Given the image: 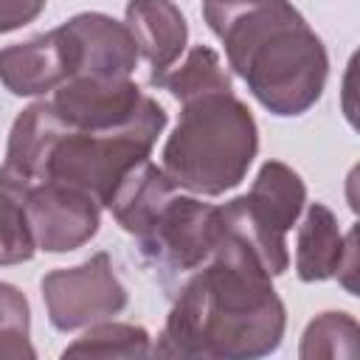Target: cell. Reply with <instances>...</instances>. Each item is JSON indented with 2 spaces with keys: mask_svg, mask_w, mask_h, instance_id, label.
<instances>
[{
  "mask_svg": "<svg viewBox=\"0 0 360 360\" xmlns=\"http://www.w3.org/2000/svg\"><path fill=\"white\" fill-rule=\"evenodd\" d=\"M287 329V309L259 256L225 228L219 245L172 295V309L152 346L160 357L253 360L273 354Z\"/></svg>",
  "mask_w": 360,
  "mask_h": 360,
  "instance_id": "obj_1",
  "label": "cell"
},
{
  "mask_svg": "<svg viewBox=\"0 0 360 360\" xmlns=\"http://www.w3.org/2000/svg\"><path fill=\"white\" fill-rule=\"evenodd\" d=\"M169 124L166 110L152 98L138 115L112 127L68 124L51 101L25 107L11 129L0 163V191L22 197L42 183H59L110 205L115 186L143 160Z\"/></svg>",
  "mask_w": 360,
  "mask_h": 360,
  "instance_id": "obj_2",
  "label": "cell"
},
{
  "mask_svg": "<svg viewBox=\"0 0 360 360\" xmlns=\"http://www.w3.org/2000/svg\"><path fill=\"white\" fill-rule=\"evenodd\" d=\"M202 17L225 48L231 70L278 118L312 110L329 79V53L290 0L202 3Z\"/></svg>",
  "mask_w": 360,
  "mask_h": 360,
  "instance_id": "obj_3",
  "label": "cell"
},
{
  "mask_svg": "<svg viewBox=\"0 0 360 360\" xmlns=\"http://www.w3.org/2000/svg\"><path fill=\"white\" fill-rule=\"evenodd\" d=\"M259 152L253 112L231 90H208L180 101V118L163 143V172L197 197L236 188Z\"/></svg>",
  "mask_w": 360,
  "mask_h": 360,
  "instance_id": "obj_4",
  "label": "cell"
},
{
  "mask_svg": "<svg viewBox=\"0 0 360 360\" xmlns=\"http://www.w3.org/2000/svg\"><path fill=\"white\" fill-rule=\"evenodd\" d=\"M225 233L222 208L197 194L174 191L135 233L141 264L172 298L174 290L214 253Z\"/></svg>",
  "mask_w": 360,
  "mask_h": 360,
  "instance_id": "obj_5",
  "label": "cell"
},
{
  "mask_svg": "<svg viewBox=\"0 0 360 360\" xmlns=\"http://www.w3.org/2000/svg\"><path fill=\"white\" fill-rule=\"evenodd\" d=\"M304 205L307 186L301 174L281 160H264L248 194H239L219 208L225 228L259 256L270 276H281L290 267L287 231L298 222Z\"/></svg>",
  "mask_w": 360,
  "mask_h": 360,
  "instance_id": "obj_6",
  "label": "cell"
},
{
  "mask_svg": "<svg viewBox=\"0 0 360 360\" xmlns=\"http://www.w3.org/2000/svg\"><path fill=\"white\" fill-rule=\"evenodd\" d=\"M39 292L48 321L59 332H76L98 321H110L129 304V292L104 250L93 253L82 264L45 273Z\"/></svg>",
  "mask_w": 360,
  "mask_h": 360,
  "instance_id": "obj_7",
  "label": "cell"
},
{
  "mask_svg": "<svg viewBox=\"0 0 360 360\" xmlns=\"http://www.w3.org/2000/svg\"><path fill=\"white\" fill-rule=\"evenodd\" d=\"M37 250L70 253L87 245L101 225V205L70 186L42 183L20 197Z\"/></svg>",
  "mask_w": 360,
  "mask_h": 360,
  "instance_id": "obj_8",
  "label": "cell"
},
{
  "mask_svg": "<svg viewBox=\"0 0 360 360\" xmlns=\"http://www.w3.org/2000/svg\"><path fill=\"white\" fill-rule=\"evenodd\" d=\"M79 73V45L65 25L0 48V84L20 98L53 93Z\"/></svg>",
  "mask_w": 360,
  "mask_h": 360,
  "instance_id": "obj_9",
  "label": "cell"
},
{
  "mask_svg": "<svg viewBox=\"0 0 360 360\" xmlns=\"http://www.w3.org/2000/svg\"><path fill=\"white\" fill-rule=\"evenodd\" d=\"M295 233V273L301 281H326L338 278L349 295H357L354 273H357V245L354 228L349 233L340 231L338 217L323 202L304 205L298 217Z\"/></svg>",
  "mask_w": 360,
  "mask_h": 360,
  "instance_id": "obj_10",
  "label": "cell"
},
{
  "mask_svg": "<svg viewBox=\"0 0 360 360\" xmlns=\"http://www.w3.org/2000/svg\"><path fill=\"white\" fill-rule=\"evenodd\" d=\"M79 45V73L96 79H129L138 68V45L124 22L104 11H82L62 22Z\"/></svg>",
  "mask_w": 360,
  "mask_h": 360,
  "instance_id": "obj_11",
  "label": "cell"
},
{
  "mask_svg": "<svg viewBox=\"0 0 360 360\" xmlns=\"http://www.w3.org/2000/svg\"><path fill=\"white\" fill-rule=\"evenodd\" d=\"M124 25L138 45V56L152 68L149 82L186 53L188 22L174 0H129L124 8Z\"/></svg>",
  "mask_w": 360,
  "mask_h": 360,
  "instance_id": "obj_12",
  "label": "cell"
},
{
  "mask_svg": "<svg viewBox=\"0 0 360 360\" xmlns=\"http://www.w3.org/2000/svg\"><path fill=\"white\" fill-rule=\"evenodd\" d=\"M152 87L169 90L177 101H186L208 90H231L233 84H231L228 70L222 68L219 53L208 45H194L166 73L152 79Z\"/></svg>",
  "mask_w": 360,
  "mask_h": 360,
  "instance_id": "obj_13",
  "label": "cell"
},
{
  "mask_svg": "<svg viewBox=\"0 0 360 360\" xmlns=\"http://www.w3.org/2000/svg\"><path fill=\"white\" fill-rule=\"evenodd\" d=\"M360 352V326L349 312H321L312 318L301 335V360H354Z\"/></svg>",
  "mask_w": 360,
  "mask_h": 360,
  "instance_id": "obj_14",
  "label": "cell"
},
{
  "mask_svg": "<svg viewBox=\"0 0 360 360\" xmlns=\"http://www.w3.org/2000/svg\"><path fill=\"white\" fill-rule=\"evenodd\" d=\"M152 354V338L143 326L98 321L84 329L70 346H65L62 357H146Z\"/></svg>",
  "mask_w": 360,
  "mask_h": 360,
  "instance_id": "obj_15",
  "label": "cell"
},
{
  "mask_svg": "<svg viewBox=\"0 0 360 360\" xmlns=\"http://www.w3.org/2000/svg\"><path fill=\"white\" fill-rule=\"evenodd\" d=\"M34 360L31 343V304L25 292L8 281H0V360Z\"/></svg>",
  "mask_w": 360,
  "mask_h": 360,
  "instance_id": "obj_16",
  "label": "cell"
},
{
  "mask_svg": "<svg viewBox=\"0 0 360 360\" xmlns=\"http://www.w3.org/2000/svg\"><path fill=\"white\" fill-rule=\"evenodd\" d=\"M37 253L25 208L17 197L0 191V267L22 264Z\"/></svg>",
  "mask_w": 360,
  "mask_h": 360,
  "instance_id": "obj_17",
  "label": "cell"
},
{
  "mask_svg": "<svg viewBox=\"0 0 360 360\" xmlns=\"http://www.w3.org/2000/svg\"><path fill=\"white\" fill-rule=\"evenodd\" d=\"M45 3L48 0H0V34L34 22L45 11Z\"/></svg>",
  "mask_w": 360,
  "mask_h": 360,
  "instance_id": "obj_18",
  "label": "cell"
},
{
  "mask_svg": "<svg viewBox=\"0 0 360 360\" xmlns=\"http://www.w3.org/2000/svg\"><path fill=\"white\" fill-rule=\"evenodd\" d=\"M202 3H222V0H202Z\"/></svg>",
  "mask_w": 360,
  "mask_h": 360,
  "instance_id": "obj_19",
  "label": "cell"
}]
</instances>
